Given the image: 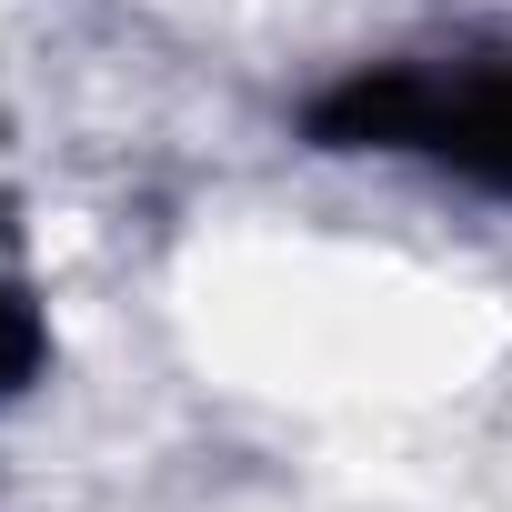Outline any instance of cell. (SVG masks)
I'll return each mask as SVG.
<instances>
[{"label":"cell","instance_id":"6da1fadb","mask_svg":"<svg viewBox=\"0 0 512 512\" xmlns=\"http://www.w3.org/2000/svg\"><path fill=\"white\" fill-rule=\"evenodd\" d=\"M362 131L402 141V151H442L462 171H492L512 181V71H482V81H392V91H362L352 101Z\"/></svg>","mask_w":512,"mask_h":512}]
</instances>
